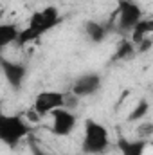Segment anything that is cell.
Wrapping results in <instances>:
<instances>
[{
    "mask_svg": "<svg viewBox=\"0 0 153 155\" xmlns=\"http://www.w3.org/2000/svg\"><path fill=\"white\" fill-rule=\"evenodd\" d=\"M153 33V20L150 18H141L139 22H137V25L130 31V41L133 43V45H137L139 41H142L144 38H150Z\"/></svg>",
    "mask_w": 153,
    "mask_h": 155,
    "instance_id": "11",
    "label": "cell"
},
{
    "mask_svg": "<svg viewBox=\"0 0 153 155\" xmlns=\"http://www.w3.org/2000/svg\"><path fill=\"white\" fill-rule=\"evenodd\" d=\"M83 29H85L86 40L92 41V43H103L110 35L108 24H103V22H97V20H86Z\"/></svg>",
    "mask_w": 153,
    "mask_h": 155,
    "instance_id": "10",
    "label": "cell"
},
{
    "mask_svg": "<svg viewBox=\"0 0 153 155\" xmlns=\"http://www.w3.org/2000/svg\"><path fill=\"white\" fill-rule=\"evenodd\" d=\"M61 20H63V16H61V13L58 11L56 5H47L45 9L33 13L31 18H29L27 27L20 31L18 40H16V45L24 47L27 43H33V41L40 40L41 36H45L49 31H52L54 27H58L61 24Z\"/></svg>",
    "mask_w": 153,
    "mask_h": 155,
    "instance_id": "1",
    "label": "cell"
},
{
    "mask_svg": "<svg viewBox=\"0 0 153 155\" xmlns=\"http://www.w3.org/2000/svg\"><path fill=\"white\" fill-rule=\"evenodd\" d=\"M133 54H135V45L130 40H122L115 47V52H114V56H112V60L114 61H124V60H130Z\"/></svg>",
    "mask_w": 153,
    "mask_h": 155,
    "instance_id": "13",
    "label": "cell"
},
{
    "mask_svg": "<svg viewBox=\"0 0 153 155\" xmlns=\"http://www.w3.org/2000/svg\"><path fill=\"white\" fill-rule=\"evenodd\" d=\"M49 116L52 117V124H50V132L58 137H67L74 132L77 124V116L69 110V108H56L54 112H50Z\"/></svg>",
    "mask_w": 153,
    "mask_h": 155,
    "instance_id": "7",
    "label": "cell"
},
{
    "mask_svg": "<svg viewBox=\"0 0 153 155\" xmlns=\"http://www.w3.org/2000/svg\"><path fill=\"white\" fill-rule=\"evenodd\" d=\"M115 146L121 155H144L146 148L150 146L148 139H128L124 135H119L115 141Z\"/></svg>",
    "mask_w": 153,
    "mask_h": 155,
    "instance_id": "9",
    "label": "cell"
},
{
    "mask_svg": "<svg viewBox=\"0 0 153 155\" xmlns=\"http://www.w3.org/2000/svg\"><path fill=\"white\" fill-rule=\"evenodd\" d=\"M133 2H137V0H133Z\"/></svg>",
    "mask_w": 153,
    "mask_h": 155,
    "instance_id": "17",
    "label": "cell"
},
{
    "mask_svg": "<svg viewBox=\"0 0 153 155\" xmlns=\"http://www.w3.org/2000/svg\"><path fill=\"white\" fill-rule=\"evenodd\" d=\"M31 148H33V155H52V153H49V152H45V150H41L36 144H33Z\"/></svg>",
    "mask_w": 153,
    "mask_h": 155,
    "instance_id": "16",
    "label": "cell"
},
{
    "mask_svg": "<svg viewBox=\"0 0 153 155\" xmlns=\"http://www.w3.org/2000/svg\"><path fill=\"white\" fill-rule=\"evenodd\" d=\"M65 107V94L60 90H43L38 92L33 101V110L38 116H49L56 108Z\"/></svg>",
    "mask_w": 153,
    "mask_h": 155,
    "instance_id": "5",
    "label": "cell"
},
{
    "mask_svg": "<svg viewBox=\"0 0 153 155\" xmlns=\"http://www.w3.org/2000/svg\"><path fill=\"white\" fill-rule=\"evenodd\" d=\"M110 148V132L108 128L96 121V119H85L83 126V141H81V152L85 155H103Z\"/></svg>",
    "mask_w": 153,
    "mask_h": 155,
    "instance_id": "2",
    "label": "cell"
},
{
    "mask_svg": "<svg viewBox=\"0 0 153 155\" xmlns=\"http://www.w3.org/2000/svg\"><path fill=\"white\" fill-rule=\"evenodd\" d=\"M33 132L29 121L20 114H5L0 110V143L7 148H16Z\"/></svg>",
    "mask_w": 153,
    "mask_h": 155,
    "instance_id": "3",
    "label": "cell"
},
{
    "mask_svg": "<svg viewBox=\"0 0 153 155\" xmlns=\"http://www.w3.org/2000/svg\"><path fill=\"white\" fill-rule=\"evenodd\" d=\"M0 71L13 90H20L27 78V65L22 61H11L0 56Z\"/></svg>",
    "mask_w": 153,
    "mask_h": 155,
    "instance_id": "8",
    "label": "cell"
},
{
    "mask_svg": "<svg viewBox=\"0 0 153 155\" xmlns=\"http://www.w3.org/2000/svg\"><path fill=\"white\" fill-rule=\"evenodd\" d=\"M144 18V13L139 5V2L133 0H117V31L119 33H130L137 22Z\"/></svg>",
    "mask_w": 153,
    "mask_h": 155,
    "instance_id": "4",
    "label": "cell"
},
{
    "mask_svg": "<svg viewBox=\"0 0 153 155\" xmlns=\"http://www.w3.org/2000/svg\"><path fill=\"white\" fill-rule=\"evenodd\" d=\"M150 114V101L148 99H139V103L133 107V110L128 116V123H139Z\"/></svg>",
    "mask_w": 153,
    "mask_h": 155,
    "instance_id": "14",
    "label": "cell"
},
{
    "mask_svg": "<svg viewBox=\"0 0 153 155\" xmlns=\"http://www.w3.org/2000/svg\"><path fill=\"white\" fill-rule=\"evenodd\" d=\"M101 87H103V78L99 72H85L74 79L70 94L83 99V97H90V96L97 94L101 90Z\"/></svg>",
    "mask_w": 153,
    "mask_h": 155,
    "instance_id": "6",
    "label": "cell"
},
{
    "mask_svg": "<svg viewBox=\"0 0 153 155\" xmlns=\"http://www.w3.org/2000/svg\"><path fill=\"white\" fill-rule=\"evenodd\" d=\"M151 134H153L151 123H142V121H139V128H137V135H139V139H150Z\"/></svg>",
    "mask_w": 153,
    "mask_h": 155,
    "instance_id": "15",
    "label": "cell"
},
{
    "mask_svg": "<svg viewBox=\"0 0 153 155\" xmlns=\"http://www.w3.org/2000/svg\"><path fill=\"white\" fill-rule=\"evenodd\" d=\"M20 29L15 24H0V51L16 43Z\"/></svg>",
    "mask_w": 153,
    "mask_h": 155,
    "instance_id": "12",
    "label": "cell"
}]
</instances>
